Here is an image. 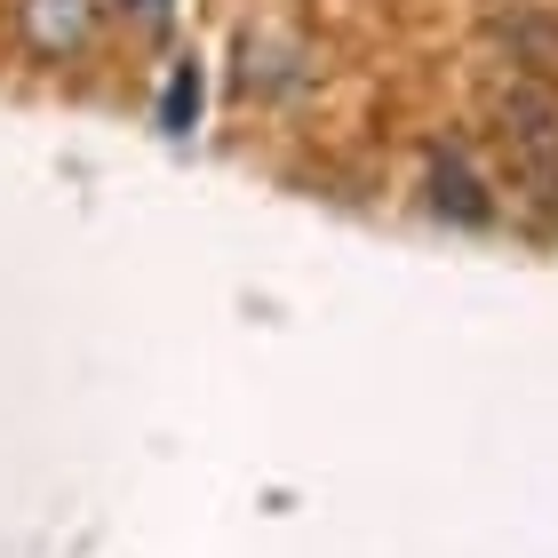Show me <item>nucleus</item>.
Listing matches in <instances>:
<instances>
[{
	"mask_svg": "<svg viewBox=\"0 0 558 558\" xmlns=\"http://www.w3.org/2000/svg\"><path fill=\"white\" fill-rule=\"evenodd\" d=\"M232 88L256 112H295L319 88V48L295 24H247L240 48H232Z\"/></svg>",
	"mask_w": 558,
	"mask_h": 558,
	"instance_id": "nucleus-1",
	"label": "nucleus"
},
{
	"mask_svg": "<svg viewBox=\"0 0 558 558\" xmlns=\"http://www.w3.org/2000/svg\"><path fill=\"white\" fill-rule=\"evenodd\" d=\"M415 199H423V216L430 223H447V232H495L502 216V175L478 168V151L471 144H423V168H415Z\"/></svg>",
	"mask_w": 558,
	"mask_h": 558,
	"instance_id": "nucleus-2",
	"label": "nucleus"
},
{
	"mask_svg": "<svg viewBox=\"0 0 558 558\" xmlns=\"http://www.w3.org/2000/svg\"><path fill=\"white\" fill-rule=\"evenodd\" d=\"M112 16L105 0H9V40L48 72H81L105 48Z\"/></svg>",
	"mask_w": 558,
	"mask_h": 558,
	"instance_id": "nucleus-3",
	"label": "nucleus"
},
{
	"mask_svg": "<svg viewBox=\"0 0 558 558\" xmlns=\"http://www.w3.org/2000/svg\"><path fill=\"white\" fill-rule=\"evenodd\" d=\"M199 120H208V57H199V48H175L168 72H160V96H151V129L168 144H192Z\"/></svg>",
	"mask_w": 558,
	"mask_h": 558,
	"instance_id": "nucleus-4",
	"label": "nucleus"
},
{
	"mask_svg": "<svg viewBox=\"0 0 558 558\" xmlns=\"http://www.w3.org/2000/svg\"><path fill=\"white\" fill-rule=\"evenodd\" d=\"M184 9H192V0H105V16H112V24H129V33H136V40H151V48L175 40Z\"/></svg>",
	"mask_w": 558,
	"mask_h": 558,
	"instance_id": "nucleus-5",
	"label": "nucleus"
}]
</instances>
